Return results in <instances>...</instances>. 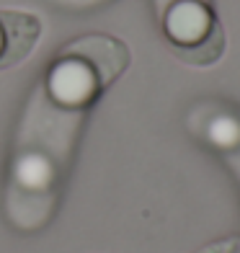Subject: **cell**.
<instances>
[{
    "label": "cell",
    "mask_w": 240,
    "mask_h": 253,
    "mask_svg": "<svg viewBox=\"0 0 240 253\" xmlns=\"http://www.w3.org/2000/svg\"><path fill=\"white\" fill-rule=\"evenodd\" d=\"M52 93L62 101L80 103L96 93V83L88 73H83V65H60L52 75Z\"/></svg>",
    "instance_id": "1"
},
{
    "label": "cell",
    "mask_w": 240,
    "mask_h": 253,
    "mask_svg": "<svg viewBox=\"0 0 240 253\" xmlns=\"http://www.w3.org/2000/svg\"><path fill=\"white\" fill-rule=\"evenodd\" d=\"M65 52H67V54H78V57H98V54H90V52H88L85 42H75L73 47H67ZM96 73H98V78H101V83H104V85L109 83V80H111L114 75H117V73L111 70V67L101 65V60H96Z\"/></svg>",
    "instance_id": "2"
},
{
    "label": "cell",
    "mask_w": 240,
    "mask_h": 253,
    "mask_svg": "<svg viewBox=\"0 0 240 253\" xmlns=\"http://www.w3.org/2000/svg\"><path fill=\"white\" fill-rule=\"evenodd\" d=\"M204 253H240V240H238V238L220 240V243H214L212 248H207Z\"/></svg>",
    "instance_id": "3"
},
{
    "label": "cell",
    "mask_w": 240,
    "mask_h": 253,
    "mask_svg": "<svg viewBox=\"0 0 240 253\" xmlns=\"http://www.w3.org/2000/svg\"><path fill=\"white\" fill-rule=\"evenodd\" d=\"M3 54H5V21L0 13V62H3Z\"/></svg>",
    "instance_id": "4"
}]
</instances>
